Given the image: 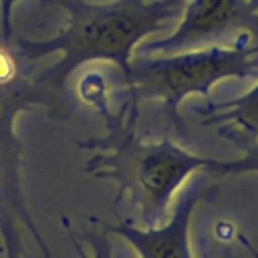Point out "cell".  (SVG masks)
I'll return each mask as SVG.
<instances>
[{"instance_id": "1", "label": "cell", "mask_w": 258, "mask_h": 258, "mask_svg": "<svg viewBox=\"0 0 258 258\" xmlns=\"http://www.w3.org/2000/svg\"><path fill=\"white\" fill-rule=\"evenodd\" d=\"M67 12V26L50 40H26L16 36L22 58L30 64L40 58L62 52V58L38 73L40 81L56 99L64 97V81L89 60H109L125 79L131 67V54L137 42L183 12L185 0H44Z\"/></svg>"}, {"instance_id": "2", "label": "cell", "mask_w": 258, "mask_h": 258, "mask_svg": "<svg viewBox=\"0 0 258 258\" xmlns=\"http://www.w3.org/2000/svg\"><path fill=\"white\" fill-rule=\"evenodd\" d=\"M137 109L125 105L121 115L107 117L109 135L81 141L89 147H105L89 159L85 171L97 179H111L123 194L131 196L143 228L161 226L169 202L179 185L198 169L212 171L218 159L194 155L175 145L167 135L159 143H145L135 135Z\"/></svg>"}, {"instance_id": "3", "label": "cell", "mask_w": 258, "mask_h": 258, "mask_svg": "<svg viewBox=\"0 0 258 258\" xmlns=\"http://www.w3.org/2000/svg\"><path fill=\"white\" fill-rule=\"evenodd\" d=\"M258 44L248 34L234 40L232 46L212 44L169 56L139 54L131 58L127 77L129 105L137 109L139 101H159L169 123H179V103L198 93L210 97L212 85L224 79H246L258 75Z\"/></svg>"}, {"instance_id": "4", "label": "cell", "mask_w": 258, "mask_h": 258, "mask_svg": "<svg viewBox=\"0 0 258 258\" xmlns=\"http://www.w3.org/2000/svg\"><path fill=\"white\" fill-rule=\"evenodd\" d=\"M34 107L48 109L54 119H60L58 113H62V101L56 99L40 81H36L34 73L14 83H0V196L2 202H8V206L18 212L28 232L40 244L44 258H52L28 216L20 185L22 149L18 137L14 135V117L18 111Z\"/></svg>"}, {"instance_id": "5", "label": "cell", "mask_w": 258, "mask_h": 258, "mask_svg": "<svg viewBox=\"0 0 258 258\" xmlns=\"http://www.w3.org/2000/svg\"><path fill=\"white\" fill-rule=\"evenodd\" d=\"M248 34L258 40V0H189L175 32L165 38L145 42L141 54L177 52L200 44L222 42L230 36Z\"/></svg>"}, {"instance_id": "6", "label": "cell", "mask_w": 258, "mask_h": 258, "mask_svg": "<svg viewBox=\"0 0 258 258\" xmlns=\"http://www.w3.org/2000/svg\"><path fill=\"white\" fill-rule=\"evenodd\" d=\"M204 179H194L175 200L171 218L157 228H139L129 220L107 224L109 232L123 236L139 254V258H191L189 222L196 204L208 194Z\"/></svg>"}, {"instance_id": "7", "label": "cell", "mask_w": 258, "mask_h": 258, "mask_svg": "<svg viewBox=\"0 0 258 258\" xmlns=\"http://www.w3.org/2000/svg\"><path fill=\"white\" fill-rule=\"evenodd\" d=\"M204 125H218L228 123V129L244 131L246 137L258 139V85L250 89L246 95L224 101V103H208L206 109L200 111Z\"/></svg>"}, {"instance_id": "8", "label": "cell", "mask_w": 258, "mask_h": 258, "mask_svg": "<svg viewBox=\"0 0 258 258\" xmlns=\"http://www.w3.org/2000/svg\"><path fill=\"white\" fill-rule=\"evenodd\" d=\"M226 139H230L234 145H238L244 153L242 157H238L236 161H220L216 163V167L212 169V173H220V175H232V173H250V171H258V143L248 141L246 137H240L236 133H222Z\"/></svg>"}, {"instance_id": "9", "label": "cell", "mask_w": 258, "mask_h": 258, "mask_svg": "<svg viewBox=\"0 0 258 258\" xmlns=\"http://www.w3.org/2000/svg\"><path fill=\"white\" fill-rule=\"evenodd\" d=\"M67 228V234H69V240H71V246L77 254V258H89L79 242V238ZM89 240H91V246H93V256L91 258H113V250H111V240L107 238V234H89Z\"/></svg>"}, {"instance_id": "10", "label": "cell", "mask_w": 258, "mask_h": 258, "mask_svg": "<svg viewBox=\"0 0 258 258\" xmlns=\"http://www.w3.org/2000/svg\"><path fill=\"white\" fill-rule=\"evenodd\" d=\"M16 0H0V34H2V44L12 42V8Z\"/></svg>"}, {"instance_id": "11", "label": "cell", "mask_w": 258, "mask_h": 258, "mask_svg": "<svg viewBox=\"0 0 258 258\" xmlns=\"http://www.w3.org/2000/svg\"><path fill=\"white\" fill-rule=\"evenodd\" d=\"M0 234H2V236H4V240H6V250H10V238H8V230H6V226H4L2 216H0Z\"/></svg>"}, {"instance_id": "12", "label": "cell", "mask_w": 258, "mask_h": 258, "mask_svg": "<svg viewBox=\"0 0 258 258\" xmlns=\"http://www.w3.org/2000/svg\"><path fill=\"white\" fill-rule=\"evenodd\" d=\"M240 242H242V244L246 246V250H248V252H250V254H252L254 258H258V252L254 250V246H252V244H250V242H248V240H246V238H244L242 234H240Z\"/></svg>"}]
</instances>
